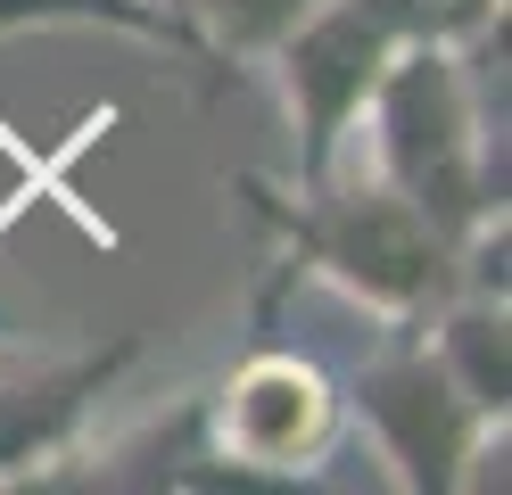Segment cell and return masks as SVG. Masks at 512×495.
<instances>
[{
    "instance_id": "obj_5",
    "label": "cell",
    "mask_w": 512,
    "mask_h": 495,
    "mask_svg": "<svg viewBox=\"0 0 512 495\" xmlns=\"http://www.w3.org/2000/svg\"><path fill=\"white\" fill-rule=\"evenodd\" d=\"M133 355V347H108V355H75V363H50L34 380H0V479L34 471L42 454L67 446V429L83 421V405L108 388V372Z\"/></svg>"
},
{
    "instance_id": "obj_4",
    "label": "cell",
    "mask_w": 512,
    "mask_h": 495,
    "mask_svg": "<svg viewBox=\"0 0 512 495\" xmlns=\"http://www.w3.org/2000/svg\"><path fill=\"white\" fill-rule=\"evenodd\" d=\"M356 405L372 413L389 462L405 471V487H463V462L479 454V429L488 413L455 388V372L430 347H405L389 363H372L356 380Z\"/></svg>"
},
{
    "instance_id": "obj_2",
    "label": "cell",
    "mask_w": 512,
    "mask_h": 495,
    "mask_svg": "<svg viewBox=\"0 0 512 495\" xmlns=\"http://www.w3.org/2000/svg\"><path fill=\"white\" fill-rule=\"evenodd\" d=\"M306 198H323V207H298L290 240L314 264H331V273L356 297H372V306L413 314V306H430V297L455 281V240H446L397 182H380V190L306 182Z\"/></svg>"
},
{
    "instance_id": "obj_6",
    "label": "cell",
    "mask_w": 512,
    "mask_h": 495,
    "mask_svg": "<svg viewBox=\"0 0 512 495\" xmlns=\"http://www.w3.org/2000/svg\"><path fill=\"white\" fill-rule=\"evenodd\" d=\"M438 363L455 372V388H463L488 421H504V297H488V289H479L463 314H446Z\"/></svg>"
},
{
    "instance_id": "obj_3",
    "label": "cell",
    "mask_w": 512,
    "mask_h": 495,
    "mask_svg": "<svg viewBox=\"0 0 512 495\" xmlns=\"http://www.w3.org/2000/svg\"><path fill=\"white\" fill-rule=\"evenodd\" d=\"M339 438V396L298 355H248L215 396V454L256 479H290Z\"/></svg>"
},
{
    "instance_id": "obj_1",
    "label": "cell",
    "mask_w": 512,
    "mask_h": 495,
    "mask_svg": "<svg viewBox=\"0 0 512 495\" xmlns=\"http://www.w3.org/2000/svg\"><path fill=\"white\" fill-rule=\"evenodd\" d=\"M364 99H372V124H380V165H389V182L446 231V240H463L471 223H488V207H504V198H488V174H479L488 132H479V108L463 91V66L446 58L430 33L405 42L380 66V83Z\"/></svg>"
}]
</instances>
